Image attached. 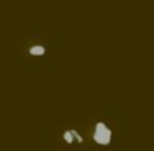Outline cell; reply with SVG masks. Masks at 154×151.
<instances>
[{
  "mask_svg": "<svg viewBox=\"0 0 154 151\" xmlns=\"http://www.w3.org/2000/svg\"><path fill=\"white\" fill-rule=\"evenodd\" d=\"M94 142L98 145H109L112 140V130L104 124V122H97L94 127V136H92Z\"/></svg>",
  "mask_w": 154,
  "mask_h": 151,
  "instance_id": "1",
  "label": "cell"
},
{
  "mask_svg": "<svg viewBox=\"0 0 154 151\" xmlns=\"http://www.w3.org/2000/svg\"><path fill=\"white\" fill-rule=\"evenodd\" d=\"M29 53L32 54V56H42V54H45V47L44 45H32L30 48H29Z\"/></svg>",
  "mask_w": 154,
  "mask_h": 151,
  "instance_id": "2",
  "label": "cell"
},
{
  "mask_svg": "<svg viewBox=\"0 0 154 151\" xmlns=\"http://www.w3.org/2000/svg\"><path fill=\"white\" fill-rule=\"evenodd\" d=\"M74 139H75V136H74L72 130H66V131L63 133V140H65L66 143H72Z\"/></svg>",
  "mask_w": 154,
  "mask_h": 151,
  "instance_id": "3",
  "label": "cell"
},
{
  "mask_svg": "<svg viewBox=\"0 0 154 151\" xmlns=\"http://www.w3.org/2000/svg\"><path fill=\"white\" fill-rule=\"evenodd\" d=\"M72 133H74V136H75V140H77V142H79V143H82V142H83V139H82V136H80L79 133H77L75 130H72Z\"/></svg>",
  "mask_w": 154,
  "mask_h": 151,
  "instance_id": "4",
  "label": "cell"
}]
</instances>
